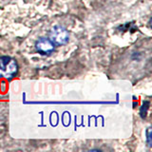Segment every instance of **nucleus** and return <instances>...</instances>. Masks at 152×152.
<instances>
[{
  "mask_svg": "<svg viewBox=\"0 0 152 152\" xmlns=\"http://www.w3.org/2000/svg\"><path fill=\"white\" fill-rule=\"evenodd\" d=\"M17 72V64L11 57L0 58V78L11 79Z\"/></svg>",
  "mask_w": 152,
  "mask_h": 152,
  "instance_id": "f257e3e1",
  "label": "nucleus"
},
{
  "mask_svg": "<svg viewBox=\"0 0 152 152\" xmlns=\"http://www.w3.org/2000/svg\"><path fill=\"white\" fill-rule=\"evenodd\" d=\"M69 38V31L66 30L64 27L56 26L54 27L50 32V38L49 39L53 43L54 45L62 46L68 43Z\"/></svg>",
  "mask_w": 152,
  "mask_h": 152,
  "instance_id": "f03ea898",
  "label": "nucleus"
},
{
  "mask_svg": "<svg viewBox=\"0 0 152 152\" xmlns=\"http://www.w3.org/2000/svg\"><path fill=\"white\" fill-rule=\"evenodd\" d=\"M54 44L50 39L47 38H40L36 42L35 48L37 51H39L41 54H50L54 50Z\"/></svg>",
  "mask_w": 152,
  "mask_h": 152,
  "instance_id": "7ed1b4c3",
  "label": "nucleus"
},
{
  "mask_svg": "<svg viewBox=\"0 0 152 152\" xmlns=\"http://www.w3.org/2000/svg\"><path fill=\"white\" fill-rule=\"evenodd\" d=\"M147 139H148V144L150 145V144H151V141H150V128H148V130H147Z\"/></svg>",
  "mask_w": 152,
  "mask_h": 152,
  "instance_id": "20e7f679",
  "label": "nucleus"
}]
</instances>
